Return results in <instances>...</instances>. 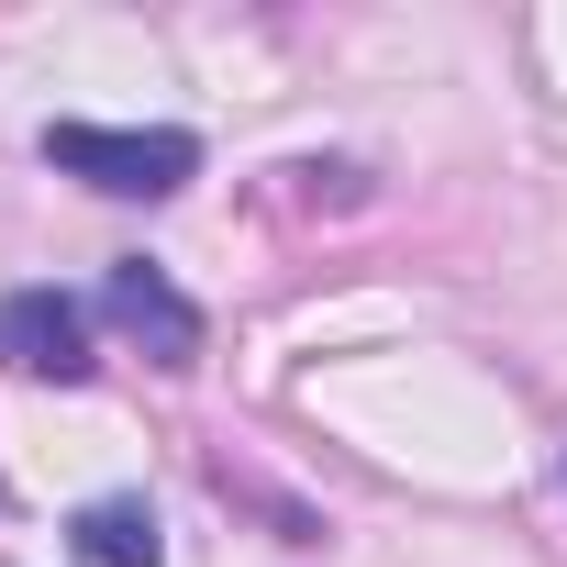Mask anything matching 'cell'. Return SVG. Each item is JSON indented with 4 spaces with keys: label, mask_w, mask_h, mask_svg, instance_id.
Returning a JSON list of instances; mask_svg holds the SVG:
<instances>
[{
    "label": "cell",
    "mask_w": 567,
    "mask_h": 567,
    "mask_svg": "<svg viewBox=\"0 0 567 567\" xmlns=\"http://www.w3.org/2000/svg\"><path fill=\"white\" fill-rule=\"evenodd\" d=\"M45 167L56 178H90L101 200H178L200 178V145L189 134H112V123H45Z\"/></svg>",
    "instance_id": "1"
},
{
    "label": "cell",
    "mask_w": 567,
    "mask_h": 567,
    "mask_svg": "<svg viewBox=\"0 0 567 567\" xmlns=\"http://www.w3.org/2000/svg\"><path fill=\"white\" fill-rule=\"evenodd\" d=\"M101 312H112L123 346H145V368H200V312H189V290L156 256H123L101 278Z\"/></svg>",
    "instance_id": "2"
},
{
    "label": "cell",
    "mask_w": 567,
    "mask_h": 567,
    "mask_svg": "<svg viewBox=\"0 0 567 567\" xmlns=\"http://www.w3.org/2000/svg\"><path fill=\"white\" fill-rule=\"evenodd\" d=\"M0 368L12 379H90V323H79V301L68 290H12L0 301Z\"/></svg>",
    "instance_id": "3"
},
{
    "label": "cell",
    "mask_w": 567,
    "mask_h": 567,
    "mask_svg": "<svg viewBox=\"0 0 567 567\" xmlns=\"http://www.w3.org/2000/svg\"><path fill=\"white\" fill-rule=\"evenodd\" d=\"M68 545H79L90 567H167V534H156V512H145L134 489L79 501V512H68Z\"/></svg>",
    "instance_id": "4"
}]
</instances>
